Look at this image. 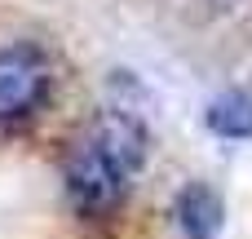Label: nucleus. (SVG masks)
Wrapping results in <instances>:
<instances>
[{
	"mask_svg": "<svg viewBox=\"0 0 252 239\" xmlns=\"http://www.w3.org/2000/svg\"><path fill=\"white\" fill-rule=\"evenodd\" d=\"M133 160L111 146L102 133H93L89 142H80L62 169V182H66V200L84 213V217H102L111 208H120L124 191H128V177H133Z\"/></svg>",
	"mask_w": 252,
	"mask_h": 239,
	"instance_id": "f257e3e1",
	"label": "nucleus"
},
{
	"mask_svg": "<svg viewBox=\"0 0 252 239\" xmlns=\"http://www.w3.org/2000/svg\"><path fill=\"white\" fill-rule=\"evenodd\" d=\"M49 84H53V67L40 44L31 40L4 44L0 49V124L35 115L49 98Z\"/></svg>",
	"mask_w": 252,
	"mask_h": 239,
	"instance_id": "f03ea898",
	"label": "nucleus"
},
{
	"mask_svg": "<svg viewBox=\"0 0 252 239\" xmlns=\"http://www.w3.org/2000/svg\"><path fill=\"white\" fill-rule=\"evenodd\" d=\"M173 217L182 239H217L226 226V200L208 182H186L173 200Z\"/></svg>",
	"mask_w": 252,
	"mask_h": 239,
	"instance_id": "7ed1b4c3",
	"label": "nucleus"
},
{
	"mask_svg": "<svg viewBox=\"0 0 252 239\" xmlns=\"http://www.w3.org/2000/svg\"><path fill=\"white\" fill-rule=\"evenodd\" d=\"M204 124L226 142H248L252 137V93L230 89V93L213 98L208 111H204Z\"/></svg>",
	"mask_w": 252,
	"mask_h": 239,
	"instance_id": "20e7f679",
	"label": "nucleus"
}]
</instances>
